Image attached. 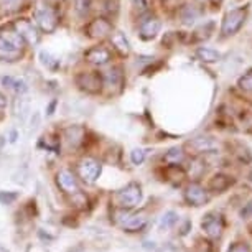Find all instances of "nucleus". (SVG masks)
Listing matches in <instances>:
<instances>
[{
    "instance_id": "f3484780",
    "label": "nucleus",
    "mask_w": 252,
    "mask_h": 252,
    "mask_svg": "<svg viewBox=\"0 0 252 252\" xmlns=\"http://www.w3.org/2000/svg\"><path fill=\"white\" fill-rule=\"evenodd\" d=\"M196 58L203 63H218L221 60V53L218 50L213 48H206V46H201V48L196 50Z\"/></svg>"
},
{
    "instance_id": "9b49d317",
    "label": "nucleus",
    "mask_w": 252,
    "mask_h": 252,
    "mask_svg": "<svg viewBox=\"0 0 252 252\" xmlns=\"http://www.w3.org/2000/svg\"><path fill=\"white\" fill-rule=\"evenodd\" d=\"M232 185H234V178L229 177V175H224V173H218L215 175L211 180H209V183H208V189L211 193H218V194H221V193H224L227 191Z\"/></svg>"
},
{
    "instance_id": "f03ea898",
    "label": "nucleus",
    "mask_w": 252,
    "mask_h": 252,
    "mask_svg": "<svg viewBox=\"0 0 252 252\" xmlns=\"http://www.w3.org/2000/svg\"><path fill=\"white\" fill-rule=\"evenodd\" d=\"M247 12H249L247 7H237V8H232L229 12H226V15L222 17V23H221V36H224V38L234 36L246 23Z\"/></svg>"
},
{
    "instance_id": "473e14b6",
    "label": "nucleus",
    "mask_w": 252,
    "mask_h": 252,
    "mask_svg": "<svg viewBox=\"0 0 252 252\" xmlns=\"http://www.w3.org/2000/svg\"><path fill=\"white\" fill-rule=\"evenodd\" d=\"M7 107V97H5V94L3 93H0V111L2 109H5Z\"/></svg>"
},
{
    "instance_id": "ddd939ff",
    "label": "nucleus",
    "mask_w": 252,
    "mask_h": 252,
    "mask_svg": "<svg viewBox=\"0 0 252 252\" xmlns=\"http://www.w3.org/2000/svg\"><path fill=\"white\" fill-rule=\"evenodd\" d=\"M15 27H17V32L20 33L22 38L27 41V43H30V45L38 43V40H40V35H38L36 28L33 27V23H32V22H28V20H20V22H17V23H15Z\"/></svg>"
},
{
    "instance_id": "423d86ee",
    "label": "nucleus",
    "mask_w": 252,
    "mask_h": 252,
    "mask_svg": "<svg viewBox=\"0 0 252 252\" xmlns=\"http://www.w3.org/2000/svg\"><path fill=\"white\" fill-rule=\"evenodd\" d=\"M209 199L208 189H204L199 183H191L185 188V201L189 206H204Z\"/></svg>"
},
{
    "instance_id": "c756f323",
    "label": "nucleus",
    "mask_w": 252,
    "mask_h": 252,
    "mask_svg": "<svg viewBox=\"0 0 252 252\" xmlns=\"http://www.w3.org/2000/svg\"><path fill=\"white\" fill-rule=\"evenodd\" d=\"M130 160H132V163H134V165H142V163H144V160H145V150H142V149L132 150L130 152Z\"/></svg>"
},
{
    "instance_id": "393cba45",
    "label": "nucleus",
    "mask_w": 252,
    "mask_h": 252,
    "mask_svg": "<svg viewBox=\"0 0 252 252\" xmlns=\"http://www.w3.org/2000/svg\"><path fill=\"white\" fill-rule=\"evenodd\" d=\"M178 221V215L175 211H166L163 216L160 218V227L161 229H170L177 224Z\"/></svg>"
},
{
    "instance_id": "f8f14e48",
    "label": "nucleus",
    "mask_w": 252,
    "mask_h": 252,
    "mask_svg": "<svg viewBox=\"0 0 252 252\" xmlns=\"http://www.w3.org/2000/svg\"><path fill=\"white\" fill-rule=\"evenodd\" d=\"M121 218L122 220H119V222L127 232L142 231L147 226V218L144 215H121Z\"/></svg>"
},
{
    "instance_id": "0eeeda50",
    "label": "nucleus",
    "mask_w": 252,
    "mask_h": 252,
    "mask_svg": "<svg viewBox=\"0 0 252 252\" xmlns=\"http://www.w3.org/2000/svg\"><path fill=\"white\" fill-rule=\"evenodd\" d=\"M35 22L38 23V27L46 33H51L56 28V25H58L55 12L51 10L50 7H45V5L38 7L35 10Z\"/></svg>"
},
{
    "instance_id": "7ed1b4c3",
    "label": "nucleus",
    "mask_w": 252,
    "mask_h": 252,
    "mask_svg": "<svg viewBox=\"0 0 252 252\" xmlns=\"http://www.w3.org/2000/svg\"><path fill=\"white\" fill-rule=\"evenodd\" d=\"M142 198H144V193H142L140 185L135 182H132L127 185V187H124L121 191H117V194H116V201L122 209L137 208L142 203Z\"/></svg>"
},
{
    "instance_id": "39448f33",
    "label": "nucleus",
    "mask_w": 252,
    "mask_h": 252,
    "mask_svg": "<svg viewBox=\"0 0 252 252\" xmlns=\"http://www.w3.org/2000/svg\"><path fill=\"white\" fill-rule=\"evenodd\" d=\"M78 172H79V177L83 178V182L94 183L99 177H101L102 166H101V163H99L97 160L88 157V158L81 160V163L78 166Z\"/></svg>"
},
{
    "instance_id": "7c9ffc66",
    "label": "nucleus",
    "mask_w": 252,
    "mask_h": 252,
    "mask_svg": "<svg viewBox=\"0 0 252 252\" xmlns=\"http://www.w3.org/2000/svg\"><path fill=\"white\" fill-rule=\"evenodd\" d=\"M20 3H22V0H0V5L5 8V10H15Z\"/></svg>"
},
{
    "instance_id": "c85d7f7f",
    "label": "nucleus",
    "mask_w": 252,
    "mask_h": 252,
    "mask_svg": "<svg viewBox=\"0 0 252 252\" xmlns=\"http://www.w3.org/2000/svg\"><path fill=\"white\" fill-rule=\"evenodd\" d=\"M227 252H252V249L246 241H237V242H232Z\"/></svg>"
},
{
    "instance_id": "aec40b11",
    "label": "nucleus",
    "mask_w": 252,
    "mask_h": 252,
    "mask_svg": "<svg viewBox=\"0 0 252 252\" xmlns=\"http://www.w3.org/2000/svg\"><path fill=\"white\" fill-rule=\"evenodd\" d=\"M163 160L170 165H180L185 160V152L180 147H173V149H170L165 154Z\"/></svg>"
},
{
    "instance_id": "4be33fe9",
    "label": "nucleus",
    "mask_w": 252,
    "mask_h": 252,
    "mask_svg": "<svg viewBox=\"0 0 252 252\" xmlns=\"http://www.w3.org/2000/svg\"><path fill=\"white\" fill-rule=\"evenodd\" d=\"M2 81H3V84H7V86L10 88V89H13V91H15V93L23 94V93L27 91V84L23 83L22 79L12 78V76H7V78H3Z\"/></svg>"
},
{
    "instance_id": "9d476101",
    "label": "nucleus",
    "mask_w": 252,
    "mask_h": 252,
    "mask_svg": "<svg viewBox=\"0 0 252 252\" xmlns=\"http://www.w3.org/2000/svg\"><path fill=\"white\" fill-rule=\"evenodd\" d=\"M187 147L194 154H209L218 149V142L213 140L211 137H196V139L189 140Z\"/></svg>"
},
{
    "instance_id": "b1692460",
    "label": "nucleus",
    "mask_w": 252,
    "mask_h": 252,
    "mask_svg": "<svg viewBox=\"0 0 252 252\" xmlns=\"http://www.w3.org/2000/svg\"><path fill=\"white\" fill-rule=\"evenodd\" d=\"M237 86H239L241 91L252 93V68L247 69L246 73L237 79Z\"/></svg>"
},
{
    "instance_id": "a211bd4d",
    "label": "nucleus",
    "mask_w": 252,
    "mask_h": 252,
    "mask_svg": "<svg viewBox=\"0 0 252 252\" xmlns=\"http://www.w3.org/2000/svg\"><path fill=\"white\" fill-rule=\"evenodd\" d=\"M102 84L107 86L109 89H117L122 84V74L117 68L109 69L102 78Z\"/></svg>"
},
{
    "instance_id": "4468645a",
    "label": "nucleus",
    "mask_w": 252,
    "mask_h": 252,
    "mask_svg": "<svg viewBox=\"0 0 252 252\" xmlns=\"http://www.w3.org/2000/svg\"><path fill=\"white\" fill-rule=\"evenodd\" d=\"M56 180H58V185H60V188L63 189V191L69 193V194H76L79 191L78 182H76L74 175L71 173L69 170H61Z\"/></svg>"
},
{
    "instance_id": "20e7f679",
    "label": "nucleus",
    "mask_w": 252,
    "mask_h": 252,
    "mask_svg": "<svg viewBox=\"0 0 252 252\" xmlns=\"http://www.w3.org/2000/svg\"><path fill=\"white\" fill-rule=\"evenodd\" d=\"M201 229L204 231V234L211 239H220L222 236V232L226 229V220L221 213L218 211H209L203 216L201 221Z\"/></svg>"
},
{
    "instance_id": "bb28decb",
    "label": "nucleus",
    "mask_w": 252,
    "mask_h": 252,
    "mask_svg": "<svg viewBox=\"0 0 252 252\" xmlns=\"http://www.w3.org/2000/svg\"><path fill=\"white\" fill-rule=\"evenodd\" d=\"M74 10L79 17H86L91 10V0H74Z\"/></svg>"
},
{
    "instance_id": "f257e3e1",
    "label": "nucleus",
    "mask_w": 252,
    "mask_h": 252,
    "mask_svg": "<svg viewBox=\"0 0 252 252\" xmlns=\"http://www.w3.org/2000/svg\"><path fill=\"white\" fill-rule=\"evenodd\" d=\"M23 43H25V40L18 32H0V61H17L22 55Z\"/></svg>"
},
{
    "instance_id": "2eb2a0df",
    "label": "nucleus",
    "mask_w": 252,
    "mask_h": 252,
    "mask_svg": "<svg viewBox=\"0 0 252 252\" xmlns=\"http://www.w3.org/2000/svg\"><path fill=\"white\" fill-rule=\"evenodd\" d=\"M112 32V25L104 18H97L88 27V35L93 38H104Z\"/></svg>"
},
{
    "instance_id": "cd10ccee",
    "label": "nucleus",
    "mask_w": 252,
    "mask_h": 252,
    "mask_svg": "<svg viewBox=\"0 0 252 252\" xmlns=\"http://www.w3.org/2000/svg\"><path fill=\"white\" fill-rule=\"evenodd\" d=\"M132 7H134V10L139 13V15H144V13L149 12V8H150V0H134V2H132Z\"/></svg>"
},
{
    "instance_id": "dca6fc26",
    "label": "nucleus",
    "mask_w": 252,
    "mask_h": 252,
    "mask_svg": "<svg viewBox=\"0 0 252 252\" xmlns=\"http://www.w3.org/2000/svg\"><path fill=\"white\" fill-rule=\"evenodd\" d=\"M86 60L89 63L96 64V66H102L109 63V60H111V53L106 50V48H101V46H96V48H91L86 51Z\"/></svg>"
},
{
    "instance_id": "6e6552de",
    "label": "nucleus",
    "mask_w": 252,
    "mask_h": 252,
    "mask_svg": "<svg viewBox=\"0 0 252 252\" xmlns=\"http://www.w3.org/2000/svg\"><path fill=\"white\" fill-rule=\"evenodd\" d=\"M76 83L88 93H99L102 88V78L97 73H81L76 78Z\"/></svg>"
},
{
    "instance_id": "a878e982",
    "label": "nucleus",
    "mask_w": 252,
    "mask_h": 252,
    "mask_svg": "<svg viewBox=\"0 0 252 252\" xmlns=\"http://www.w3.org/2000/svg\"><path fill=\"white\" fill-rule=\"evenodd\" d=\"M112 41H114V45H116L117 48L122 51V53L127 55L130 51V45H129V41H127V38H126V35H124L122 32H117L116 35H114Z\"/></svg>"
},
{
    "instance_id": "1a4fd4ad",
    "label": "nucleus",
    "mask_w": 252,
    "mask_h": 252,
    "mask_svg": "<svg viewBox=\"0 0 252 252\" xmlns=\"http://www.w3.org/2000/svg\"><path fill=\"white\" fill-rule=\"evenodd\" d=\"M161 30V23L157 17H149L145 20H142L140 23V28H139V33H140V38L142 40H154V38L158 35Z\"/></svg>"
},
{
    "instance_id": "5701e85b",
    "label": "nucleus",
    "mask_w": 252,
    "mask_h": 252,
    "mask_svg": "<svg viewBox=\"0 0 252 252\" xmlns=\"http://www.w3.org/2000/svg\"><path fill=\"white\" fill-rule=\"evenodd\" d=\"M66 139H68V144L73 147H78V144L83 139V129L81 127H69L66 130Z\"/></svg>"
},
{
    "instance_id": "6ab92c4d",
    "label": "nucleus",
    "mask_w": 252,
    "mask_h": 252,
    "mask_svg": "<svg viewBox=\"0 0 252 252\" xmlns=\"http://www.w3.org/2000/svg\"><path fill=\"white\" fill-rule=\"evenodd\" d=\"M40 63L45 66L46 69H50V71H55L56 68L60 66L61 61L56 58V56H53L50 53V51H46V50H41L40 51Z\"/></svg>"
},
{
    "instance_id": "72a5a7b5",
    "label": "nucleus",
    "mask_w": 252,
    "mask_h": 252,
    "mask_svg": "<svg viewBox=\"0 0 252 252\" xmlns=\"http://www.w3.org/2000/svg\"><path fill=\"white\" fill-rule=\"evenodd\" d=\"M249 211L252 213V204H251V206H249Z\"/></svg>"
},
{
    "instance_id": "412c9836",
    "label": "nucleus",
    "mask_w": 252,
    "mask_h": 252,
    "mask_svg": "<svg viewBox=\"0 0 252 252\" xmlns=\"http://www.w3.org/2000/svg\"><path fill=\"white\" fill-rule=\"evenodd\" d=\"M198 10L194 7L191 5H187V7H183L182 8V12H180V17H182V22H183V25H193L194 22L198 20Z\"/></svg>"
},
{
    "instance_id": "2f4dec72",
    "label": "nucleus",
    "mask_w": 252,
    "mask_h": 252,
    "mask_svg": "<svg viewBox=\"0 0 252 252\" xmlns=\"http://www.w3.org/2000/svg\"><path fill=\"white\" fill-rule=\"evenodd\" d=\"M17 199V193H8V191H2L0 193V203L2 204H10Z\"/></svg>"
}]
</instances>
